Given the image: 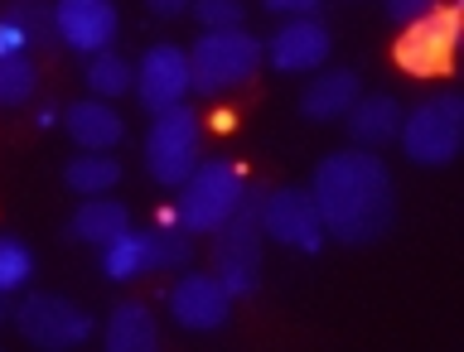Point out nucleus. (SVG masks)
Returning <instances> with one entry per match:
<instances>
[{
    "label": "nucleus",
    "mask_w": 464,
    "mask_h": 352,
    "mask_svg": "<svg viewBox=\"0 0 464 352\" xmlns=\"http://www.w3.org/2000/svg\"><path fill=\"white\" fill-rule=\"evenodd\" d=\"M310 194L324 237L339 246H372L397 227V179L377 150L343 145L324 155L310 174Z\"/></svg>",
    "instance_id": "obj_1"
},
{
    "label": "nucleus",
    "mask_w": 464,
    "mask_h": 352,
    "mask_svg": "<svg viewBox=\"0 0 464 352\" xmlns=\"http://www.w3.org/2000/svg\"><path fill=\"white\" fill-rule=\"evenodd\" d=\"M188 78H194V92L203 97H227L242 92V87L256 82L261 72V39L246 24L237 29H198V39L188 43Z\"/></svg>",
    "instance_id": "obj_2"
},
{
    "label": "nucleus",
    "mask_w": 464,
    "mask_h": 352,
    "mask_svg": "<svg viewBox=\"0 0 464 352\" xmlns=\"http://www.w3.org/2000/svg\"><path fill=\"white\" fill-rule=\"evenodd\" d=\"M174 194H179L174 198L179 227L194 232V237H213V232L252 198V184H246V174L232 165V159H198V169L188 174Z\"/></svg>",
    "instance_id": "obj_3"
},
{
    "label": "nucleus",
    "mask_w": 464,
    "mask_h": 352,
    "mask_svg": "<svg viewBox=\"0 0 464 352\" xmlns=\"http://www.w3.org/2000/svg\"><path fill=\"white\" fill-rule=\"evenodd\" d=\"M397 145L416 169L455 165L464 150V97L459 92H430L411 111H401Z\"/></svg>",
    "instance_id": "obj_4"
},
{
    "label": "nucleus",
    "mask_w": 464,
    "mask_h": 352,
    "mask_svg": "<svg viewBox=\"0 0 464 352\" xmlns=\"http://www.w3.org/2000/svg\"><path fill=\"white\" fill-rule=\"evenodd\" d=\"M140 159H145V174H150L160 188H179L203 159L198 111L188 107V101H179V107H169V111H155L150 126H145V136H140Z\"/></svg>",
    "instance_id": "obj_5"
},
{
    "label": "nucleus",
    "mask_w": 464,
    "mask_h": 352,
    "mask_svg": "<svg viewBox=\"0 0 464 352\" xmlns=\"http://www.w3.org/2000/svg\"><path fill=\"white\" fill-rule=\"evenodd\" d=\"M10 324L29 347H39V352L82 347L97 333V319L87 314L78 300L58 295V290H20V304L10 309Z\"/></svg>",
    "instance_id": "obj_6"
},
{
    "label": "nucleus",
    "mask_w": 464,
    "mask_h": 352,
    "mask_svg": "<svg viewBox=\"0 0 464 352\" xmlns=\"http://www.w3.org/2000/svg\"><path fill=\"white\" fill-rule=\"evenodd\" d=\"M256 223H261V237L295 256H314L329 242L324 223H319V208H314V194L304 184L256 188Z\"/></svg>",
    "instance_id": "obj_7"
},
{
    "label": "nucleus",
    "mask_w": 464,
    "mask_h": 352,
    "mask_svg": "<svg viewBox=\"0 0 464 352\" xmlns=\"http://www.w3.org/2000/svg\"><path fill=\"white\" fill-rule=\"evenodd\" d=\"M261 223H256V188L223 227L213 232V275L227 285L232 300H252L261 290Z\"/></svg>",
    "instance_id": "obj_8"
},
{
    "label": "nucleus",
    "mask_w": 464,
    "mask_h": 352,
    "mask_svg": "<svg viewBox=\"0 0 464 352\" xmlns=\"http://www.w3.org/2000/svg\"><path fill=\"white\" fill-rule=\"evenodd\" d=\"M455 43H459V5H445L440 0L420 20L401 24L397 43H392V58L411 78H440L455 63Z\"/></svg>",
    "instance_id": "obj_9"
},
{
    "label": "nucleus",
    "mask_w": 464,
    "mask_h": 352,
    "mask_svg": "<svg viewBox=\"0 0 464 352\" xmlns=\"http://www.w3.org/2000/svg\"><path fill=\"white\" fill-rule=\"evenodd\" d=\"M334 53V34L319 14H290L271 29V39H261V58L276 72H290V78H310L329 63Z\"/></svg>",
    "instance_id": "obj_10"
},
{
    "label": "nucleus",
    "mask_w": 464,
    "mask_h": 352,
    "mask_svg": "<svg viewBox=\"0 0 464 352\" xmlns=\"http://www.w3.org/2000/svg\"><path fill=\"white\" fill-rule=\"evenodd\" d=\"M232 304H237V300L227 295V285L218 281L213 271H194V266H184V275L169 285V295H165V309H169V319L184 333H218V328H227L232 324Z\"/></svg>",
    "instance_id": "obj_11"
},
{
    "label": "nucleus",
    "mask_w": 464,
    "mask_h": 352,
    "mask_svg": "<svg viewBox=\"0 0 464 352\" xmlns=\"http://www.w3.org/2000/svg\"><path fill=\"white\" fill-rule=\"evenodd\" d=\"M116 39H121L116 0H53V43L92 58L102 49H116Z\"/></svg>",
    "instance_id": "obj_12"
},
{
    "label": "nucleus",
    "mask_w": 464,
    "mask_h": 352,
    "mask_svg": "<svg viewBox=\"0 0 464 352\" xmlns=\"http://www.w3.org/2000/svg\"><path fill=\"white\" fill-rule=\"evenodd\" d=\"M188 92H194L188 53L179 43H150L136 63V87H130V97L140 101V111L145 116L169 111V107H179V101H188Z\"/></svg>",
    "instance_id": "obj_13"
},
{
    "label": "nucleus",
    "mask_w": 464,
    "mask_h": 352,
    "mask_svg": "<svg viewBox=\"0 0 464 352\" xmlns=\"http://www.w3.org/2000/svg\"><path fill=\"white\" fill-rule=\"evenodd\" d=\"M362 92V78L353 68H319L310 72V82L300 87V97H295V111L304 116V121H314V126H339L343 121V111L358 101Z\"/></svg>",
    "instance_id": "obj_14"
},
{
    "label": "nucleus",
    "mask_w": 464,
    "mask_h": 352,
    "mask_svg": "<svg viewBox=\"0 0 464 352\" xmlns=\"http://www.w3.org/2000/svg\"><path fill=\"white\" fill-rule=\"evenodd\" d=\"M72 150H116L126 140V116L116 101H102V97H87V101H72L63 107V121Z\"/></svg>",
    "instance_id": "obj_15"
},
{
    "label": "nucleus",
    "mask_w": 464,
    "mask_h": 352,
    "mask_svg": "<svg viewBox=\"0 0 464 352\" xmlns=\"http://www.w3.org/2000/svg\"><path fill=\"white\" fill-rule=\"evenodd\" d=\"M343 126H348V145L382 150L401 130V101L392 92H358V101L343 111Z\"/></svg>",
    "instance_id": "obj_16"
},
{
    "label": "nucleus",
    "mask_w": 464,
    "mask_h": 352,
    "mask_svg": "<svg viewBox=\"0 0 464 352\" xmlns=\"http://www.w3.org/2000/svg\"><path fill=\"white\" fill-rule=\"evenodd\" d=\"M107 352H160V319L145 300H116L102 319Z\"/></svg>",
    "instance_id": "obj_17"
},
{
    "label": "nucleus",
    "mask_w": 464,
    "mask_h": 352,
    "mask_svg": "<svg viewBox=\"0 0 464 352\" xmlns=\"http://www.w3.org/2000/svg\"><path fill=\"white\" fill-rule=\"evenodd\" d=\"M121 232H130V208L121 198H107V194L82 198L78 208H72V217L63 223V237L82 242V246H107V242L121 237Z\"/></svg>",
    "instance_id": "obj_18"
},
{
    "label": "nucleus",
    "mask_w": 464,
    "mask_h": 352,
    "mask_svg": "<svg viewBox=\"0 0 464 352\" xmlns=\"http://www.w3.org/2000/svg\"><path fill=\"white\" fill-rule=\"evenodd\" d=\"M58 179L78 198L111 194L121 184V159H116V150H72V159H63V169H58Z\"/></svg>",
    "instance_id": "obj_19"
},
{
    "label": "nucleus",
    "mask_w": 464,
    "mask_h": 352,
    "mask_svg": "<svg viewBox=\"0 0 464 352\" xmlns=\"http://www.w3.org/2000/svg\"><path fill=\"white\" fill-rule=\"evenodd\" d=\"M97 271H102V281H111V285H130V281H140V275H155V266H150V237L130 227L116 242L97 246Z\"/></svg>",
    "instance_id": "obj_20"
},
{
    "label": "nucleus",
    "mask_w": 464,
    "mask_h": 352,
    "mask_svg": "<svg viewBox=\"0 0 464 352\" xmlns=\"http://www.w3.org/2000/svg\"><path fill=\"white\" fill-rule=\"evenodd\" d=\"M82 82H87V92L102 97V101H121V97H130V87H136V63H126L121 49H102V53L87 58Z\"/></svg>",
    "instance_id": "obj_21"
},
{
    "label": "nucleus",
    "mask_w": 464,
    "mask_h": 352,
    "mask_svg": "<svg viewBox=\"0 0 464 352\" xmlns=\"http://www.w3.org/2000/svg\"><path fill=\"white\" fill-rule=\"evenodd\" d=\"M39 97V68L29 53H0V111L29 107Z\"/></svg>",
    "instance_id": "obj_22"
},
{
    "label": "nucleus",
    "mask_w": 464,
    "mask_h": 352,
    "mask_svg": "<svg viewBox=\"0 0 464 352\" xmlns=\"http://www.w3.org/2000/svg\"><path fill=\"white\" fill-rule=\"evenodd\" d=\"M34 271H39V261H34V252H29V242L14 237V232H0V295H20V290H29Z\"/></svg>",
    "instance_id": "obj_23"
},
{
    "label": "nucleus",
    "mask_w": 464,
    "mask_h": 352,
    "mask_svg": "<svg viewBox=\"0 0 464 352\" xmlns=\"http://www.w3.org/2000/svg\"><path fill=\"white\" fill-rule=\"evenodd\" d=\"M0 14L29 39V49L53 43V0H5Z\"/></svg>",
    "instance_id": "obj_24"
},
{
    "label": "nucleus",
    "mask_w": 464,
    "mask_h": 352,
    "mask_svg": "<svg viewBox=\"0 0 464 352\" xmlns=\"http://www.w3.org/2000/svg\"><path fill=\"white\" fill-rule=\"evenodd\" d=\"M188 14L198 20V29H237L246 24V0H194Z\"/></svg>",
    "instance_id": "obj_25"
},
{
    "label": "nucleus",
    "mask_w": 464,
    "mask_h": 352,
    "mask_svg": "<svg viewBox=\"0 0 464 352\" xmlns=\"http://www.w3.org/2000/svg\"><path fill=\"white\" fill-rule=\"evenodd\" d=\"M440 0H382V14L392 24H411V20H420L426 10H435Z\"/></svg>",
    "instance_id": "obj_26"
},
{
    "label": "nucleus",
    "mask_w": 464,
    "mask_h": 352,
    "mask_svg": "<svg viewBox=\"0 0 464 352\" xmlns=\"http://www.w3.org/2000/svg\"><path fill=\"white\" fill-rule=\"evenodd\" d=\"M319 5H324V0H266V10L271 14H319Z\"/></svg>",
    "instance_id": "obj_27"
},
{
    "label": "nucleus",
    "mask_w": 464,
    "mask_h": 352,
    "mask_svg": "<svg viewBox=\"0 0 464 352\" xmlns=\"http://www.w3.org/2000/svg\"><path fill=\"white\" fill-rule=\"evenodd\" d=\"M145 10L155 14V20H179V14H188V5H194V0H140Z\"/></svg>",
    "instance_id": "obj_28"
},
{
    "label": "nucleus",
    "mask_w": 464,
    "mask_h": 352,
    "mask_svg": "<svg viewBox=\"0 0 464 352\" xmlns=\"http://www.w3.org/2000/svg\"><path fill=\"white\" fill-rule=\"evenodd\" d=\"M0 53H29V39L0 14Z\"/></svg>",
    "instance_id": "obj_29"
},
{
    "label": "nucleus",
    "mask_w": 464,
    "mask_h": 352,
    "mask_svg": "<svg viewBox=\"0 0 464 352\" xmlns=\"http://www.w3.org/2000/svg\"><path fill=\"white\" fill-rule=\"evenodd\" d=\"M58 121H63V107H58V101H39L34 126H39V130H49V126H58Z\"/></svg>",
    "instance_id": "obj_30"
}]
</instances>
